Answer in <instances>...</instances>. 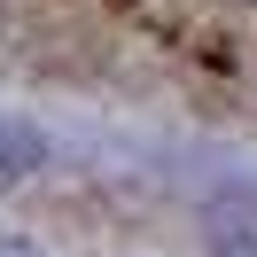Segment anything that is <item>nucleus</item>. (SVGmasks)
<instances>
[{
  "mask_svg": "<svg viewBox=\"0 0 257 257\" xmlns=\"http://www.w3.org/2000/svg\"><path fill=\"white\" fill-rule=\"evenodd\" d=\"M32 164H39V133L16 125V117H0V187H16Z\"/></svg>",
  "mask_w": 257,
  "mask_h": 257,
  "instance_id": "f03ea898",
  "label": "nucleus"
},
{
  "mask_svg": "<svg viewBox=\"0 0 257 257\" xmlns=\"http://www.w3.org/2000/svg\"><path fill=\"white\" fill-rule=\"evenodd\" d=\"M210 257H257V203H218L210 210Z\"/></svg>",
  "mask_w": 257,
  "mask_h": 257,
  "instance_id": "f257e3e1",
  "label": "nucleus"
},
{
  "mask_svg": "<svg viewBox=\"0 0 257 257\" xmlns=\"http://www.w3.org/2000/svg\"><path fill=\"white\" fill-rule=\"evenodd\" d=\"M0 257H47V249H32L24 234H0Z\"/></svg>",
  "mask_w": 257,
  "mask_h": 257,
  "instance_id": "7ed1b4c3",
  "label": "nucleus"
}]
</instances>
